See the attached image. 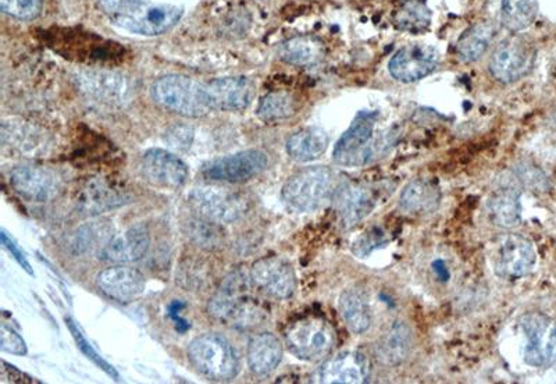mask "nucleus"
I'll use <instances>...</instances> for the list:
<instances>
[{"mask_svg": "<svg viewBox=\"0 0 556 384\" xmlns=\"http://www.w3.org/2000/svg\"><path fill=\"white\" fill-rule=\"evenodd\" d=\"M99 5L114 26L146 37L165 34L184 14L181 6L153 0H99Z\"/></svg>", "mask_w": 556, "mask_h": 384, "instance_id": "f257e3e1", "label": "nucleus"}, {"mask_svg": "<svg viewBox=\"0 0 556 384\" xmlns=\"http://www.w3.org/2000/svg\"><path fill=\"white\" fill-rule=\"evenodd\" d=\"M377 115L361 112L342 134L334 148V162L345 167H361L383 158L394 148L397 134L392 130L377 133Z\"/></svg>", "mask_w": 556, "mask_h": 384, "instance_id": "f03ea898", "label": "nucleus"}, {"mask_svg": "<svg viewBox=\"0 0 556 384\" xmlns=\"http://www.w3.org/2000/svg\"><path fill=\"white\" fill-rule=\"evenodd\" d=\"M209 314L224 325L248 329L258 325L263 311L249 294V280L242 272L231 273L209 302Z\"/></svg>", "mask_w": 556, "mask_h": 384, "instance_id": "7ed1b4c3", "label": "nucleus"}, {"mask_svg": "<svg viewBox=\"0 0 556 384\" xmlns=\"http://www.w3.org/2000/svg\"><path fill=\"white\" fill-rule=\"evenodd\" d=\"M153 101L169 112L185 117H202L212 112L208 88L194 78L177 76L160 77L152 85Z\"/></svg>", "mask_w": 556, "mask_h": 384, "instance_id": "20e7f679", "label": "nucleus"}, {"mask_svg": "<svg viewBox=\"0 0 556 384\" xmlns=\"http://www.w3.org/2000/svg\"><path fill=\"white\" fill-rule=\"evenodd\" d=\"M335 174L330 167H306L284 184L281 198L295 212H313L334 198Z\"/></svg>", "mask_w": 556, "mask_h": 384, "instance_id": "39448f33", "label": "nucleus"}, {"mask_svg": "<svg viewBox=\"0 0 556 384\" xmlns=\"http://www.w3.org/2000/svg\"><path fill=\"white\" fill-rule=\"evenodd\" d=\"M192 366L210 380L227 382L240 371V358L230 341L219 334H203L188 347Z\"/></svg>", "mask_w": 556, "mask_h": 384, "instance_id": "423d86ee", "label": "nucleus"}, {"mask_svg": "<svg viewBox=\"0 0 556 384\" xmlns=\"http://www.w3.org/2000/svg\"><path fill=\"white\" fill-rule=\"evenodd\" d=\"M285 343L295 357L319 361L333 350L335 332L327 320L309 316L288 326Z\"/></svg>", "mask_w": 556, "mask_h": 384, "instance_id": "0eeeda50", "label": "nucleus"}, {"mask_svg": "<svg viewBox=\"0 0 556 384\" xmlns=\"http://www.w3.org/2000/svg\"><path fill=\"white\" fill-rule=\"evenodd\" d=\"M190 204L198 216L219 224L237 222L248 211L244 195L222 187H199L190 194Z\"/></svg>", "mask_w": 556, "mask_h": 384, "instance_id": "6e6552de", "label": "nucleus"}, {"mask_svg": "<svg viewBox=\"0 0 556 384\" xmlns=\"http://www.w3.org/2000/svg\"><path fill=\"white\" fill-rule=\"evenodd\" d=\"M491 261L494 272L502 279H522L536 266L537 252L529 238L506 234L495 243Z\"/></svg>", "mask_w": 556, "mask_h": 384, "instance_id": "1a4fd4ad", "label": "nucleus"}, {"mask_svg": "<svg viewBox=\"0 0 556 384\" xmlns=\"http://www.w3.org/2000/svg\"><path fill=\"white\" fill-rule=\"evenodd\" d=\"M520 326L526 339V364L536 368L556 364V322L543 314H529L523 316Z\"/></svg>", "mask_w": 556, "mask_h": 384, "instance_id": "9d476101", "label": "nucleus"}, {"mask_svg": "<svg viewBox=\"0 0 556 384\" xmlns=\"http://www.w3.org/2000/svg\"><path fill=\"white\" fill-rule=\"evenodd\" d=\"M534 60V46L525 38L511 37L495 48L490 59V73L500 83H513L533 69Z\"/></svg>", "mask_w": 556, "mask_h": 384, "instance_id": "9b49d317", "label": "nucleus"}, {"mask_svg": "<svg viewBox=\"0 0 556 384\" xmlns=\"http://www.w3.org/2000/svg\"><path fill=\"white\" fill-rule=\"evenodd\" d=\"M249 279L260 293L274 300H288L297 290L294 269L280 256H266L253 263Z\"/></svg>", "mask_w": 556, "mask_h": 384, "instance_id": "f8f14e48", "label": "nucleus"}, {"mask_svg": "<svg viewBox=\"0 0 556 384\" xmlns=\"http://www.w3.org/2000/svg\"><path fill=\"white\" fill-rule=\"evenodd\" d=\"M269 165V158L265 152L258 149L238 152L209 163L203 169L206 179L223 181V183H242L265 172Z\"/></svg>", "mask_w": 556, "mask_h": 384, "instance_id": "ddd939ff", "label": "nucleus"}, {"mask_svg": "<svg viewBox=\"0 0 556 384\" xmlns=\"http://www.w3.org/2000/svg\"><path fill=\"white\" fill-rule=\"evenodd\" d=\"M440 55L430 45H408L399 49L388 64V70L401 83H415L436 70Z\"/></svg>", "mask_w": 556, "mask_h": 384, "instance_id": "4468645a", "label": "nucleus"}, {"mask_svg": "<svg viewBox=\"0 0 556 384\" xmlns=\"http://www.w3.org/2000/svg\"><path fill=\"white\" fill-rule=\"evenodd\" d=\"M81 91L96 101L112 106H124L131 102L133 85L126 77L109 71H87L78 77Z\"/></svg>", "mask_w": 556, "mask_h": 384, "instance_id": "2eb2a0df", "label": "nucleus"}, {"mask_svg": "<svg viewBox=\"0 0 556 384\" xmlns=\"http://www.w3.org/2000/svg\"><path fill=\"white\" fill-rule=\"evenodd\" d=\"M141 167L146 180L163 188L183 187L190 176L183 160L165 149H149L142 156Z\"/></svg>", "mask_w": 556, "mask_h": 384, "instance_id": "dca6fc26", "label": "nucleus"}, {"mask_svg": "<svg viewBox=\"0 0 556 384\" xmlns=\"http://www.w3.org/2000/svg\"><path fill=\"white\" fill-rule=\"evenodd\" d=\"M96 284L102 293L108 295L112 300L119 302H131L137 300L144 294L146 283L141 272L126 266H113L102 270L96 276Z\"/></svg>", "mask_w": 556, "mask_h": 384, "instance_id": "f3484780", "label": "nucleus"}, {"mask_svg": "<svg viewBox=\"0 0 556 384\" xmlns=\"http://www.w3.org/2000/svg\"><path fill=\"white\" fill-rule=\"evenodd\" d=\"M369 376L367 359L359 352H342L320 366L315 379L319 383L358 384Z\"/></svg>", "mask_w": 556, "mask_h": 384, "instance_id": "a211bd4d", "label": "nucleus"}, {"mask_svg": "<svg viewBox=\"0 0 556 384\" xmlns=\"http://www.w3.org/2000/svg\"><path fill=\"white\" fill-rule=\"evenodd\" d=\"M151 247V233L144 224L131 227L126 233L112 238L99 254L102 261L110 263H134L141 261Z\"/></svg>", "mask_w": 556, "mask_h": 384, "instance_id": "6ab92c4d", "label": "nucleus"}, {"mask_svg": "<svg viewBox=\"0 0 556 384\" xmlns=\"http://www.w3.org/2000/svg\"><path fill=\"white\" fill-rule=\"evenodd\" d=\"M10 184L21 197L35 202L49 201L59 188L55 174L37 166L17 167L10 174Z\"/></svg>", "mask_w": 556, "mask_h": 384, "instance_id": "aec40b11", "label": "nucleus"}, {"mask_svg": "<svg viewBox=\"0 0 556 384\" xmlns=\"http://www.w3.org/2000/svg\"><path fill=\"white\" fill-rule=\"evenodd\" d=\"M333 199L342 223L347 227L355 226L365 219L376 205L373 190L359 184H341L335 191Z\"/></svg>", "mask_w": 556, "mask_h": 384, "instance_id": "412c9836", "label": "nucleus"}, {"mask_svg": "<svg viewBox=\"0 0 556 384\" xmlns=\"http://www.w3.org/2000/svg\"><path fill=\"white\" fill-rule=\"evenodd\" d=\"M213 109L238 112L247 109L252 101L253 85L247 78L226 77L206 84Z\"/></svg>", "mask_w": 556, "mask_h": 384, "instance_id": "4be33fe9", "label": "nucleus"}, {"mask_svg": "<svg viewBox=\"0 0 556 384\" xmlns=\"http://www.w3.org/2000/svg\"><path fill=\"white\" fill-rule=\"evenodd\" d=\"M248 366L258 376L276 371L283 359V346L273 333L256 334L248 346Z\"/></svg>", "mask_w": 556, "mask_h": 384, "instance_id": "5701e85b", "label": "nucleus"}, {"mask_svg": "<svg viewBox=\"0 0 556 384\" xmlns=\"http://www.w3.org/2000/svg\"><path fill=\"white\" fill-rule=\"evenodd\" d=\"M412 347L411 329L404 322H394L377 343V357L388 366L401 365L411 354Z\"/></svg>", "mask_w": 556, "mask_h": 384, "instance_id": "b1692460", "label": "nucleus"}, {"mask_svg": "<svg viewBox=\"0 0 556 384\" xmlns=\"http://www.w3.org/2000/svg\"><path fill=\"white\" fill-rule=\"evenodd\" d=\"M488 213L497 226L513 229L522 220L520 191L515 186H502L487 201Z\"/></svg>", "mask_w": 556, "mask_h": 384, "instance_id": "393cba45", "label": "nucleus"}, {"mask_svg": "<svg viewBox=\"0 0 556 384\" xmlns=\"http://www.w3.org/2000/svg\"><path fill=\"white\" fill-rule=\"evenodd\" d=\"M329 142V135L322 128L308 127L288 138L287 152L297 162H310L327 151Z\"/></svg>", "mask_w": 556, "mask_h": 384, "instance_id": "a878e982", "label": "nucleus"}, {"mask_svg": "<svg viewBox=\"0 0 556 384\" xmlns=\"http://www.w3.org/2000/svg\"><path fill=\"white\" fill-rule=\"evenodd\" d=\"M441 192L437 186L426 180L412 181L402 191L399 205L408 213H430L440 204Z\"/></svg>", "mask_w": 556, "mask_h": 384, "instance_id": "bb28decb", "label": "nucleus"}, {"mask_svg": "<svg viewBox=\"0 0 556 384\" xmlns=\"http://www.w3.org/2000/svg\"><path fill=\"white\" fill-rule=\"evenodd\" d=\"M340 311L349 329L356 334H363L372 326V309L359 291L347 290L342 293Z\"/></svg>", "mask_w": 556, "mask_h": 384, "instance_id": "cd10ccee", "label": "nucleus"}, {"mask_svg": "<svg viewBox=\"0 0 556 384\" xmlns=\"http://www.w3.org/2000/svg\"><path fill=\"white\" fill-rule=\"evenodd\" d=\"M494 32V27L488 23H479L469 28L459 38L458 45H456L458 58L465 63H473L479 60L490 48L494 39Z\"/></svg>", "mask_w": 556, "mask_h": 384, "instance_id": "c85d7f7f", "label": "nucleus"}, {"mask_svg": "<svg viewBox=\"0 0 556 384\" xmlns=\"http://www.w3.org/2000/svg\"><path fill=\"white\" fill-rule=\"evenodd\" d=\"M324 48L319 39L312 37H295L280 46V56L285 62L308 66L322 59Z\"/></svg>", "mask_w": 556, "mask_h": 384, "instance_id": "c756f323", "label": "nucleus"}, {"mask_svg": "<svg viewBox=\"0 0 556 384\" xmlns=\"http://www.w3.org/2000/svg\"><path fill=\"white\" fill-rule=\"evenodd\" d=\"M537 0H502V24L509 31L519 32L529 28L537 19Z\"/></svg>", "mask_w": 556, "mask_h": 384, "instance_id": "7c9ffc66", "label": "nucleus"}, {"mask_svg": "<svg viewBox=\"0 0 556 384\" xmlns=\"http://www.w3.org/2000/svg\"><path fill=\"white\" fill-rule=\"evenodd\" d=\"M113 226L109 222H94L81 227L74 237L73 247L78 254L105 250L106 245L112 241Z\"/></svg>", "mask_w": 556, "mask_h": 384, "instance_id": "2f4dec72", "label": "nucleus"}, {"mask_svg": "<svg viewBox=\"0 0 556 384\" xmlns=\"http://www.w3.org/2000/svg\"><path fill=\"white\" fill-rule=\"evenodd\" d=\"M431 23V13L429 7L422 0H408L401 7L395 17V24L402 31L419 34L426 31Z\"/></svg>", "mask_w": 556, "mask_h": 384, "instance_id": "473e14b6", "label": "nucleus"}, {"mask_svg": "<svg viewBox=\"0 0 556 384\" xmlns=\"http://www.w3.org/2000/svg\"><path fill=\"white\" fill-rule=\"evenodd\" d=\"M80 206L84 211L98 213L121 204V195L103 183H95L83 191Z\"/></svg>", "mask_w": 556, "mask_h": 384, "instance_id": "72a5a7b5", "label": "nucleus"}, {"mask_svg": "<svg viewBox=\"0 0 556 384\" xmlns=\"http://www.w3.org/2000/svg\"><path fill=\"white\" fill-rule=\"evenodd\" d=\"M295 113V101L285 92H272L259 103L258 116L265 122L288 119Z\"/></svg>", "mask_w": 556, "mask_h": 384, "instance_id": "f704fd0d", "label": "nucleus"}, {"mask_svg": "<svg viewBox=\"0 0 556 384\" xmlns=\"http://www.w3.org/2000/svg\"><path fill=\"white\" fill-rule=\"evenodd\" d=\"M188 236L194 243L212 248L222 243L223 230L220 229L219 223L199 216L198 219L192 220L188 224Z\"/></svg>", "mask_w": 556, "mask_h": 384, "instance_id": "c9c22d12", "label": "nucleus"}, {"mask_svg": "<svg viewBox=\"0 0 556 384\" xmlns=\"http://www.w3.org/2000/svg\"><path fill=\"white\" fill-rule=\"evenodd\" d=\"M66 325L69 326L70 332L73 334L74 340H76L77 347L80 348L85 357H87L89 361L94 362V364L98 366L99 369H102L106 375H109L110 378L119 380V372L96 352L95 348L91 346V343L85 339L84 334L80 332L76 323L71 319H66Z\"/></svg>", "mask_w": 556, "mask_h": 384, "instance_id": "e433bc0d", "label": "nucleus"}, {"mask_svg": "<svg viewBox=\"0 0 556 384\" xmlns=\"http://www.w3.org/2000/svg\"><path fill=\"white\" fill-rule=\"evenodd\" d=\"M44 0H0L3 12L19 20H32L41 13Z\"/></svg>", "mask_w": 556, "mask_h": 384, "instance_id": "4c0bfd02", "label": "nucleus"}, {"mask_svg": "<svg viewBox=\"0 0 556 384\" xmlns=\"http://www.w3.org/2000/svg\"><path fill=\"white\" fill-rule=\"evenodd\" d=\"M0 348L3 352L13 355H26L27 344L19 333L14 332L12 327L2 325L0 327Z\"/></svg>", "mask_w": 556, "mask_h": 384, "instance_id": "58836bf2", "label": "nucleus"}, {"mask_svg": "<svg viewBox=\"0 0 556 384\" xmlns=\"http://www.w3.org/2000/svg\"><path fill=\"white\" fill-rule=\"evenodd\" d=\"M192 137H194V131H192V128L177 126L169 130L166 141H169V144L173 148L187 149L191 147Z\"/></svg>", "mask_w": 556, "mask_h": 384, "instance_id": "ea45409f", "label": "nucleus"}, {"mask_svg": "<svg viewBox=\"0 0 556 384\" xmlns=\"http://www.w3.org/2000/svg\"><path fill=\"white\" fill-rule=\"evenodd\" d=\"M386 243V237H384L381 231H377V233L372 231V233H367L365 237H362L361 240L358 241L355 251L356 254L365 256L369 254V252H372L374 248H379Z\"/></svg>", "mask_w": 556, "mask_h": 384, "instance_id": "a19ab883", "label": "nucleus"}, {"mask_svg": "<svg viewBox=\"0 0 556 384\" xmlns=\"http://www.w3.org/2000/svg\"><path fill=\"white\" fill-rule=\"evenodd\" d=\"M0 238H2L3 247H5L6 250L9 251L12 256H14V259H16V261L20 263L21 268L30 273V275H34V272H32L31 269L30 262L27 261L26 256H24L23 252L20 251L19 245L14 243L12 238H9L5 231H2V236H0Z\"/></svg>", "mask_w": 556, "mask_h": 384, "instance_id": "79ce46f5", "label": "nucleus"}, {"mask_svg": "<svg viewBox=\"0 0 556 384\" xmlns=\"http://www.w3.org/2000/svg\"><path fill=\"white\" fill-rule=\"evenodd\" d=\"M434 266H436V272L438 273V275H440L441 277H443L444 280L448 279V270L444 268V263L441 261H438L436 263H434Z\"/></svg>", "mask_w": 556, "mask_h": 384, "instance_id": "37998d69", "label": "nucleus"}]
</instances>
